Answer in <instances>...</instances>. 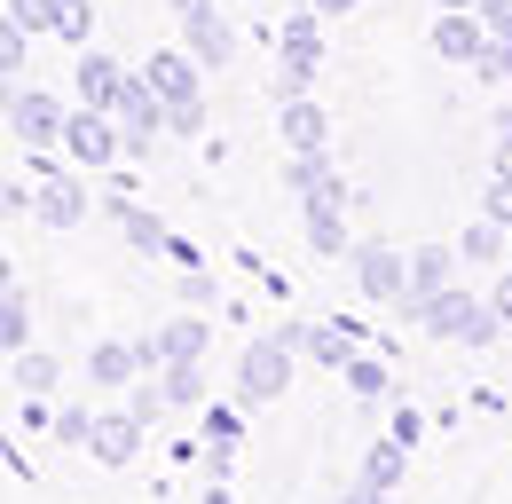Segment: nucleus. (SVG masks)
<instances>
[{"label": "nucleus", "mask_w": 512, "mask_h": 504, "mask_svg": "<svg viewBox=\"0 0 512 504\" xmlns=\"http://www.w3.org/2000/svg\"><path fill=\"white\" fill-rule=\"evenodd\" d=\"M24 40H32V32H24L16 16H0V79H16V63H24Z\"/></svg>", "instance_id": "obj_31"}, {"label": "nucleus", "mask_w": 512, "mask_h": 504, "mask_svg": "<svg viewBox=\"0 0 512 504\" xmlns=\"http://www.w3.org/2000/svg\"><path fill=\"white\" fill-rule=\"evenodd\" d=\"M142 79H150L174 111H182V103H197V56H190V48H182V56H150V63H142Z\"/></svg>", "instance_id": "obj_12"}, {"label": "nucleus", "mask_w": 512, "mask_h": 504, "mask_svg": "<svg viewBox=\"0 0 512 504\" xmlns=\"http://www.w3.org/2000/svg\"><path fill=\"white\" fill-rule=\"evenodd\" d=\"M347 386H355L363 402H379V394H386V363H379V355H355V363H347Z\"/></svg>", "instance_id": "obj_30"}, {"label": "nucleus", "mask_w": 512, "mask_h": 504, "mask_svg": "<svg viewBox=\"0 0 512 504\" xmlns=\"http://www.w3.org/2000/svg\"><path fill=\"white\" fill-rule=\"evenodd\" d=\"M292 339H300L316 363H331V371H347V363H355V331H347V323H316V331H300V323H292Z\"/></svg>", "instance_id": "obj_18"}, {"label": "nucleus", "mask_w": 512, "mask_h": 504, "mask_svg": "<svg viewBox=\"0 0 512 504\" xmlns=\"http://www.w3.org/2000/svg\"><path fill=\"white\" fill-rule=\"evenodd\" d=\"M402 465H410V449L386 434V441H371V457H363V489H379V497H394L402 489Z\"/></svg>", "instance_id": "obj_19"}, {"label": "nucleus", "mask_w": 512, "mask_h": 504, "mask_svg": "<svg viewBox=\"0 0 512 504\" xmlns=\"http://www.w3.org/2000/svg\"><path fill=\"white\" fill-rule=\"evenodd\" d=\"M276 40H284V63H292V71H316V63H323V24H316V8H308V16H284V32H276Z\"/></svg>", "instance_id": "obj_17"}, {"label": "nucleus", "mask_w": 512, "mask_h": 504, "mask_svg": "<svg viewBox=\"0 0 512 504\" xmlns=\"http://www.w3.org/2000/svg\"><path fill=\"white\" fill-rule=\"evenodd\" d=\"M87 434H95L87 410H56V441H79V449H87Z\"/></svg>", "instance_id": "obj_34"}, {"label": "nucleus", "mask_w": 512, "mask_h": 504, "mask_svg": "<svg viewBox=\"0 0 512 504\" xmlns=\"http://www.w3.org/2000/svg\"><path fill=\"white\" fill-rule=\"evenodd\" d=\"M481 213H489V221H505V229H512V174H505V166L489 174V197H481Z\"/></svg>", "instance_id": "obj_33"}, {"label": "nucleus", "mask_w": 512, "mask_h": 504, "mask_svg": "<svg viewBox=\"0 0 512 504\" xmlns=\"http://www.w3.org/2000/svg\"><path fill=\"white\" fill-rule=\"evenodd\" d=\"M119 87H127V71H119V63L79 48V103H87V111H111V103H119Z\"/></svg>", "instance_id": "obj_14"}, {"label": "nucleus", "mask_w": 512, "mask_h": 504, "mask_svg": "<svg viewBox=\"0 0 512 504\" xmlns=\"http://www.w3.org/2000/svg\"><path fill=\"white\" fill-rule=\"evenodd\" d=\"M347 8H355V0H316V16H347Z\"/></svg>", "instance_id": "obj_42"}, {"label": "nucleus", "mask_w": 512, "mask_h": 504, "mask_svg": "<svg viewBox=\"0 0 512 504\" xmlns=\"http://www.w3.org/2000/svg\"><path fill=\"white\" fill-rule=\"evenodd\" d=\"M339 504H386V497H379V489H363V481H355V489H347Z\"/></svg>", "instance_id": "obj_41"}, {"label": "nucleus", "mask_w": 512, "mask_h": 504, "mask_svg": "<svg viewBox=\"0 0 512 504\" xmlns=\"http://www.w3.org/2000/svg\"><path fill=\"white\" fill-rule=\"evenodd\" d=\"M284 182H292L300 205H347V182L331 174V150H292V174Z\"/></svg>", "instance_id": "obj_8"}, {"label": "nucleus", "mask_w": 512, "mask_h": 504, "mask_svg": "<svg viewBox=\"0 0 512 504\" xmlns=\"http://www.w3.org/2000/svg\"><path fill=\"white\" fill-rule=\"evenodd\" d=\"M442 8H481V0H442Z\"/></svg>", "instance_id": "obj_45"}, {"label": "nucleus", "mask_w": 512, "mask_h": 504, "mask_svg": "<svg viewBox=\"0 0 512 504\" xmlns=\"http://www.w3.org/2000/svg\"><path fill=\"white\" fill-rule=\"evenodd\" d=\"M111 119H119V134H127V150H150V142H158V126H174V103H166L142 71H127V87H119Z\"/></svg>", "instance_id": "obj_3"}, {"label": "nucleus", "mask_w": 512, "mask_h": 504, "mask_svg": "<svg viewBox=\"0 0 512 504\" xmlns=\"http://www.w3.org/2000/svg\"><path fill=\"white\" fill-rule=\"evenodd\" d=\"M0 213H40V197H32V189H8V182H0Z\"/></svg>", "instance_id": "obj_38"}, {"label": "nucleus", "mask_w": 512, "mask_h": 504, "mask_svg": "<svg viewBox=\"0 0 512 504\" xmlns=\"http://www.w3.org/2000/svg\"><path fill=\"white\" fill-rule=\"evenodd\" d=\"M505 252H512V229H505V221H489V213L457 237V260H473V268H505Z\"/></svg>", "instance_id": "obj_15"}, {"label": "nucleus", "mask_w": 512, "mask_h": 504, "mask_svg": "<svg viewBox=\"0 0 512 504\" xmlns=\"http://www.w3.org/2000/svg\"><path fill=\"white\" fill-rule=\"evenodd\" d=\"M8 126H16V142H32V150H48V142H64L71 111L56 103V95H40V87H16V111H8Z\"/></svg>", "instance_id": "obj_5"}, {"label": "nucleus", "mask_w": 512, "mask_h": 504, "mask_svg": "<svg viewBox=\"0 0 512 504\" xmlns=\"http://www.w3.org/2000/svg\"><path fill=\"white\" fill-rule=\"evenodd\" d=\"M119 229H127V245H142V252H166L174 237H166V221L158 213H142V205H119Z\"/></svg>", "instance_id": "obj_24"}, {"label": "nucleus", "mask_w": 512, "mask_h": 504, "mask_svg": "<svg viewBox=\"0 0 512 504\" xmlns=\"http://www.w3.org/2000/svg\"><path fill=\"white\" fill-rule=\"evenodd\" d=\"M40 221H48V229H79V221H87V189L79 182H48L40 189Z\"/></svg>", "instance_id": "obj_21"}, {"label": "nucleus", "mask_w": 512, "mask_h": 504, "mask_svg": "<svg viewBox=\"0 0 512 504\" xmlns=\"http://www.w3.org/2000/svg\"><path fill=\"white\" fill-rule=\"evenodd\" d=\"M489 308H497V323H505V339H512V268L497 276V292H489Z\"/></svg>", "instance_id": "obj_37"}, {"label": "nucleus", "mask_w": 512, "mask_h": 504, "mask_svg": "<svg viewBox=\"0 0 512 504\" xmlns=\"http://www.w3.org/2000/svg\"><path fill=\"white\" fill-rule=\"evenodd\" d=\"M434 292H449V245H418L410 252V300H402V315L418 323V308H426Z\"/></svg>", "instance_id": "obj_11"}, {"label": "nucleus", "mask_w": 512, "mask_h": 504, "mask_svg": "<svg viewBox=\"0 0 512 504\" xmlns=\"http://www.w3.org/2000/svg\"><path fill=\"white\" fill-rule=\"evenodd\" d=\"M182 32H190V56L205 63V71H213V63H229V56H237V32H229V16H221L213 0H205L197 16H182Z\"/></svg>", "instance_id": "obj_10"}, {"label": "nucleus", "mask_w": 512, "mask_h": 504, "mask_svg": "<svg viewBox=\"0 0 512 504\" xmlns=\"http://www.w3.org/2000/svg\"><path fill=\"white\" fill-rule=\"evenodd\" d=\"M8 16H16L24 32H56V0H8Z\"/></svg>", "instance_id": "obj_32"}, {"label": "nucleus", "mask_w": 512, "mask_h": 504, "mask_svg": "<svg viewBox=\"0 0 512 504\" xmlns=\"http://www.w3.org/2000/svg\"><path fill=\"white\" fill-rule=\"evenodd\" d=\"M205 504H237V497H229V489H221V481H213V489H205Z\"/></svg>", "instance_id": "obj_43"}, {"label": "nucleus", "mask_w": 512, "mask_h": 504, "mask_svg": "<svg viewBox=\"0 0 512 504\" xmlns=\"http://www.w3.org/2000/svg\"><path fill=\"white\" fill-rule=\"evenodd\" d=\"M166 394H174V410H197L205 402V363H166Z\"/></svg>", "instance_id": "obj_26"}, {"label": "nucleus", "mask_w": 512, "mask_h": 504, "mask_svg": "<svg viewBox=\"0 0 512 504\" xmlns=\"http://www.w3.org/2000/svg\"><path fill=\"white\" fill-rule=\"evenodd\" d=\"M237 441H245L237 410H229V402H213V410H205V449H237Z\"/></svg>", "instance_id": "obj_29"}, {"label": "nucleus", "mask_w": 512, "mask_h": 504, "mask_svg": "<svg viewBox=\"0 0 512 504\" xmlns=\"http://www.w3.org/2000/svg\"><path fill=\"white\" fill-rule=\"evenodd\" d=\"M481 24H489V40H505L512 32V0H481Z\"/></svg>", "instance_id": "obj_36"}, {"label": "nucleus", "mask_w": 512, "mask_h": 504, "mask_svg": "<svg viewBox=\"0 0 512 504\" xmlns=\"http://www.w3.org/2000/svg\"><path fill=\"white\" fill-rule=\"evenodd\" d=\"M0 292H8V260H0Z\"/></svg>", "instance_id": "obj_46"}, {"label": "nucleus", "mask_w": 512, "mask_h": 504, "mask_svg": "<svg viewBox=\"0 0 512 504\" xmlns=\"http://www.w3.org/2000/svg\"><path fill=\"white\" fill-rule=\"evenodd\" d=\"M56 378H64L56 355H40V347H24V355H16V386H24V394H48Z\"/></svg>", "instance_id": "obj_25"}, {"label": "nucleus", "mask_w": 512, "mask_h": 504, "mask_svg": "<svg viewBox=\"0 0 512 504\" xmlns=\"http://www.w3.org/2000/svg\"><path fill=\"white\" fill-rule=\"evenodd\" d=\"M292 355H300V339H292V331L253 339V347H245V371H237V402H276V394L292 386Z\"/></svg>", "instance_id": "obj_2"}, {"label": "nucleus", "mask_w": 512, "mask_h": 504, "mask_svg": "<svg viewBox=\"0 0 512 504\" xmlns=\"http://www.w3.org/2000/svg\"><path fill=\"white\" fill-rule=\"evenodd\" d=\"M127 410L142 418V426H158V418L174 410V394H166V378H134V402H127Z\"/></svg>", "instance_id": "obj_27"}, {"label": "nucleus", "mask_w": 512, "mask_h": 504, "mask_svg": "<svg viewBox=\"0 0 512 504\" xmlns=\"http://www.w3.org/2000/svg\"><path fill=\"white\" fill-rule=\"evenodd\" d=\"M87 378H95V386H134V378H150V371H142V347H134V339H103V347L87 355Z\"/></svg>", "instance_id": "obj_13"}, {"label": "nucleus", "mask_w": 512, "mask_h": 504, "mask_svg": "<svg viewBox=\"0 0 512 504\" xmlns=\"http://www.w3.org/2000/svg\"><path fill=\"white\" fill-rule=\"evenodd\" d=\"M197 8H205V0H174V16H197Z\"/></svg>", "instance_id": "obj_44"}, {"label": "nucleus", "mask_w": 512, "mask_h": 504, "mask_svg": "<svg viewBox=\"0 0 512 504\" xmlns=\"http://www.w3.org/2000/svg\"><path fill=\"white\" fill-rule=\"evenodd\" d=\"M64 150L79 158V166H111V158L127 150V134L103 119V111H87V103H79V111H71V126H64Z\"/></svg>", "instance_id": "obj_6"}, {"label": "nucleus", "mask_w": 512, "mask_h": 504, "mask_svg": "<svg viewBox=\"0 0 512 504\" xmlns=\"http://www.w3.org/2000/svg\"><path fill=\"white\" fill-rule=\"evenodd\" d=\"M497 166H505V174H512V111H505V119H497Z\"/></svg>", "instance_id": "obj_40"}, {"label": "nucleus", "mask_w": 512, "mask_h": 504, "mask_svg": "<svg viewBox=\"0 0 512 504\" xmlns=\"http://www.w3.org/2000/svg\"><path fill=\"white\" fill-rule=\"evenodd\" d=\"M32 347V308H24V292L8 284L0 292V355H24Z\"/></svg>", "instance_id": "obj_23"}, {"label": "nucleus", "mask_w": 512, "mask_h": 504, "mask_svg": "<svg viewBox=\"0 0 512 504\" xmlns=\"http://www.w3.org/2000/svg\"><path fill=\"white\" fill-rule=\"evenodd\" d=\"M355 284H363V300L371 308H402L410 300V252H394V245H355Z\"/></svg>", "instance_id": "obj_4"}, {"label": "nucleus", "mask_w": 512, "mask_h": 504, "mask_svg": "<svg viewBox=\"0 0 512 504\" xmlns=\"http://www.w3.org/2000/svg\"><path fill=\"white\" fill-rule=\"evenodd\" d=\"M418 323H426L434 339H457V347H489V339H505V323H497V308H489V300H473L465 284H449V292H434V300L418 308Z\"/></svg>", "instance_id": "obj_1"}, {"label": "nucleus", "mask_w": 512, "mask_h": 504, "mask_svg": "<svg viewBox=\"0 0 512 504\" xmlns=\"http://www.w3.org/2000/svg\"><path fill=\"white\" fill-rule=\"evenodd\" d=\"M158 363H205V323L197 315H174L158 331Z\"/></svg>", "instance_id": "obj_20"}, {"label": "nucleus", "mask_w": 512, "mask_h": 504, "mask_svg": "<svg viewBox=\"0 0 512 504\" xmlns=\"http://www.w3.org/2000/svg\"><path fill=\"white\" fill-rule=\"evenodd\" d=\"M300 221H308V245L331 260V252H355L347 245V221H339V205H300Z\"/></svg>", "instance_id": "obj_22"}, {"label": "nucleus", "mask_w": 512, "mask_h": 504, "mask_svg": "<svg viewBox=\"0 0 512 504\" xmlns=\"http://www.w3.org/2000/svg\"><path fill=\"white\" fill-rule=\"evenodd\" d=\"M87 457H95V465H111V473H119V465H134V457H142V418H134V410H119V418H95Z\"/></svg>", "instance_id": "obj_9"}, {"label": "nucleus", "mask_w": 512, "mask_h": 504, "mask_svg": "<svg viewBox=\"0 0 512 504\" xmlns=\"http://www.w3.org/2000/svg\"><path fill=\"white\" fill-rule=\"evenodd\" d=\"M434 56H442V63H481V56H489V24H481V8H442V24H434Z\"/></svg>", "instance_id": "obj_7"}, {"label": "nucleus", "mask_w": 512, "mask_h": 504, "mask_svg": "<svg viewBox=\"0 0 512 504\" xmlns=\"http://www.w3.org/2000/svg\"><path fill=\"white\" fill-rule=\"evenodd\" d=\"M284 142H292V150H331V111L308 103V95L284 103Z\"/></svg>", "instance_id": "obj_16"}, {"label": "nucleus", "mask_w": 512, "mask_h": 504, "mask_svg": "<svg viewBox=\"0 0 512 504\" xmlns=\"http://www.w3.org/2000/svg\"><path fill=\"white\" fill-rule=\"evenodd\" d=\"M56 32H64L71 48H87V32H95V0H56Z\"/></svg>", "instance_id": "obj_28"}, {"label": "nucleus", "mask_w": 512, "mask_h": 504, "mask_svg": "<svg viewBox=\"0 0 512 504\" xmlns=\"http://www.w3.org/2000/svg\"><path fill=\"white\" fill-rule=\"evenodd\" d=\"M426 434V418H418V410H394V441H402V449H410V441Z\"/></svg>", "instance_id": "obj_39"}, {"label": "nucleus", "mask_w": 512, "mask_h": 504, "mask_svg": "<svg viewBox=\"0 0 512 504\" xmlns=\"http://www.w3.org/2000/svg\"><path fill=\"white\" fill-rule=\"evenodd\" d=\"M473 71H489V79H512V32H505V40H489V56L473 63Z\"/></svg>", "instance_id": "obj_35"}]
</instances>
